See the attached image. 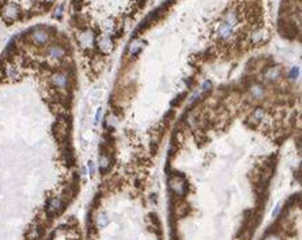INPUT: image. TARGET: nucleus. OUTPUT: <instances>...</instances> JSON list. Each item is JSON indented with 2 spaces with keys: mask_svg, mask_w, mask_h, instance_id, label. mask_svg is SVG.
I'll list each match as a JSON object with an SVG mask.
<instances>
[{
  "mask_svg": "<svg viewBox=\"0 0 302 240\" xmlns=\"http://www.w3.org/2000/svg\"><path fill=\"white\" fill-rule=\"evenodd\" d=\"M265 240H279V239L275 237V236H272V237H268V239H265Z\"/></svg>",
  "mask_w": 302,
  "mask_h": 240,
  "instance_id": "obj_3",
  "label": "nucleus"
},
{
  "mask_svg": "<svg viewBox=\"0 0 302 240\" xmlns=\"http://www.w3.org/2000/svg\"><path fill=\"white\" fill-rule=\"evenodd\" d=\"M276 75H278V69H275V68H271V69H270V72L267 73V76H268V77H276Z\"/></svg>",
  "mask_w": 302,
  "mask_h": 240,
  "instance_id": "obj_2",
  "label": "nucleus"
},
{
  "mask_svg": "<svg viewBox=\"0 0 302 240\" xmlns=\"http://www.w3.org/2000/svg\"><path fill=\"white\" fill-rule=\"evenodd\" d=\"M140 48H142V45L139 44V42H135V44L131 45V48H129V53H131V54H132V53H138Z\"/></svg>",
  "mask_w": 302,
  "mask_h": 240,
  "instance_id": "obj_1",
  "label": "nucleus"
}]
</instances>
